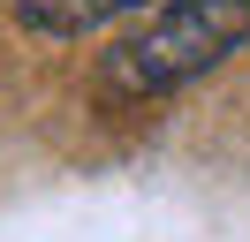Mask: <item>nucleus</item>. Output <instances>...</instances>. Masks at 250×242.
Here are the masks:
<instances>
[{
  "instance_id": "obj_1",
  "label": "nucleus",
  "mask_w": 250,
  "mask_h": 242,
  "mask_svg": "<svg viewBox=\"0 0 250 242\" xmlns=\"http://www.w3.org/2000/svg\"><path fill=\"white\" fill-rule=\"evenodd\" d=\"M250 45V0H152L99 60L106 99H167Z\"/></svg>"
},
{
  "instance_id": "obj_2",
  "label": "nucleus",
  "mask_w": 250,
  "mask_h": 242,
  "mask_svg": "<svg viewBox=\"0 0 250 242\" xmlns=\"http://www.w3.org/2000/svg\"><path fill=\"white\" fill-rule=\"evenodd\" d=\"M137 8H152V0H16V15L46 38H91L114 15H137Z\"/></svg>"
}]
</instances>
